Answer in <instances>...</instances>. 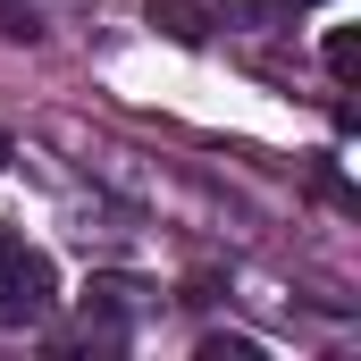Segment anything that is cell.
<instances>
[{"label": "cell", "instance_id": "cell-3", "mask_svg": "<svg viewBox=\"0 0 361 361\" xmlns=\"http://www.w3.org/2000/svg\"><path fill=\"white\" fill-rule=\"evenodd\" d=\"M319 59H328V76H336V85H353V76H361V34H353V25H336Z\"/></svg>", "mask_w": 361, "mask_h": 361}, {"label": "cell", "instance_id": "cell-6", "mask_svg": "<svg viewBox=\"0 0 361 361\" xmlns=\"http://www.w3.org/2000/svg\"><path fill=\"white\" fill-rule=\"evenodd\" d=\"M8 160H17V143H8V126H0V169H8Z\"/></svg>", "mask_w": 361, "mask_h": 361}, {"label": "cell", "instance_id": "cell-5", "mask_svg": "<svg viewBox=\"0 0 361 361\" xmlns=\"http://www.w3.org/2000/svg\"><path fill=\"white\" fill-rule=\"evenodd\" d=\"M0 17H8V34H25V0H0Z\"/></svg>", "mask_w": 361, "mask_h": 361}, {"label": "cell", "instance_id": "cell-2", "mask_svg": "<svg viewBox=\"0 0 361 361\" xmlns=\"http://www.w3.org/2000/svg\"><path fill=\"white\" fill-rule=\"evenodd\" d=\"M152 25H160L169 42H210V17H202L193 0H152Z\"/></svg>", "mask_w": 361, "mask_h": 361}, {"label": "cell", "instance_id": "cell-1", "mask_svg": "<svg viewBox=\"0 0 361 361\" xmlns=\"http://www.w3.org/2000/svg\"><path fill=\"white\" fill-rule=\"evenodd\" d=\"M51 302H59L51 261L17 227H0V328H34V319H51Z\"/></svg>", "mask_w": 361, "mask_h": 361}, {"label": "cell", "instance_id": "cell-4", "mask_svg": "<svg viewBox=\"0 0 361 361\" xmlns=\"http://www.w3.org/2000/svg\"><path fill=\"white\" fill-rule=\"evenodd\" d=\"M202 361H261L252 336H202Z\"/></svg>", "mask_w": 361, "mask_h": 361}]
</instances>
